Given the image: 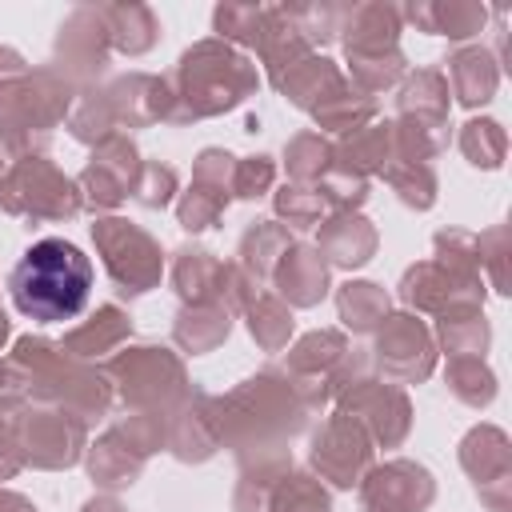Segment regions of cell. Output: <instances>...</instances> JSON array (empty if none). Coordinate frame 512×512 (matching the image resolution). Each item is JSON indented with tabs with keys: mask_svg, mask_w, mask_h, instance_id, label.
<instances>
[{
	"mask_svg": "<svg viewBox=\"0 0 512 512\" xmlns=\"http://www.w3.org/2000/svg\"><path fill=\"white\" fill-rule=\"evenodd\" d=\"M92 292V264L68 240H36L12 268V300L32 320H68Z\"/></svg>",
	"mask_w": 512,
	"mask_h": 512,
	"instance_id": "6da1fadb",
	"label": "cell"
}]
</instances>
